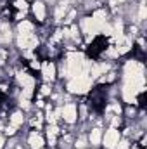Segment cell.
I'll use <instances>...</instances> for the list:
<instances>
[{"instance_id": "obj_8", "label": "cell", "mask_w": 147, "mask_h": 149, "mask_svg": "<svg viewBox=\"0 0 147 149\" xmlns=\"http://www.w3.org/2000/svg\"><path fill=\"white\" fill-rule=\"evenodd\" d=\"M17 81H19V85H23V88H26V87H35V80L30 76L28 73H17Z\"/></svg>"}, {"instance_id": "obj_25", "label": "cell", "mask_w": 147, "mask_h": 149, "mask_svg": "<svg viewBox=\"0 0 147 149\" xmlns=\"http://www.w3.org/2000/svg\"><path fill=\"white\" fill-rule=\"evenodd\" d=\"M5 132H7L9 135H14V132H16V127H12V125H10V127H7V130H5Z\"/></svg>"}, {"instance_id": "obj_23", "label": "cell", "mask_w": 147, "mask_h": 149, "mask_svg": "<svg viewBox=\"0 0 147 149\" xmlns=\"http://www.w3.org/2000/svg\"><path fill=\"white\" fill-rule=\"evenodd\" d=\"M118 149H128V141H121L119 146H118Z\"/></svg>"}, {"instance_id": "obj_16", "label": "cell", "mask_w": 147, "mask_h": 149, "mask_svg": "<svg viewBox=\"0 0 147 149\" xmlns=\"http://www.w3.org/2000/svg\"><path fill=\"white\" fill-rule=\"evenodd\" d=\"M19 33H33V24L30 21H23L19 24Z\"/></svg>"}, {"instance_id": "obj_21", "label": "cell", "mask_w": 147, "mask_h": 149, "mask_svg": "<svg viewBox=\"0 0 147 149\" xmlns=\"http://www.w3.org/2000/svg\"><path fill=\"white\" fill-rule=\"evenodd\" d=\"M74 14H76V12H74V10H71V12L68 14V17H66L64 21H66V23H71V21H73V17H74Z\"/></svg>"}, {"instance_id": "obj_14", "label": "cell", "mask_w": 147, "mask_h": 149, "mask_svg": "<svg viewBox=\"0 0 147 149\" xmlns=\"http://www.w3.org/2000/svg\"><path fill=\"white\" fill-rule=\"evenodd\" d=\"M106 71H107V64L102 63V64H94L90 73H92L94 78H97V76H101V74H106Z\"/></svg>"}, {"instance_id": "obj_24", "label": "cell", "mask_w": 147, "mask_h": 149, "mask_svg": "<svg viewBox=\"0 0 147 149\" xmlns=\"http://www.w3.org/2000/svg\"><path fill=\"white\" fill-rule=\"evenodd\" d=\"M71 37H73L74 40L78 38V28H76V26H73V28H71Z\"/></svg>"}, {"instance_id": "obj_2", "label": "cell", "mask_w": 147, "mask_h": 149, "mask_svg": "<svg viewBox=\"0 0 147 149\" xmlns=\"http://www.w3.org/2000/svg\"><path fill=\"white\" fill-rule=\"evenodd\" d=\"M90 87H92V80L85 73L73 76L68 83V90L73 92V94H85V92L90 90Z\"/></svg>"}, {"instance_id": "obj_12", "label": "cell", "mask_w": 147, "mask_h": 149, "mask_svg": "<svg viewBox=\"0 0 147 149\" xmlns=\"http://www.w3.org/2000/svg\"><path fill=\"white\" fill-rule=\"evenodd\" d=\"M106 17H107V14H106V10H95L94 12V16H92V19L102 28L104 24H106Z\"/></svg>"}, {"instance_id": "obj_31", "label": "cell", "mask_w": 147, "mask_h": 149, "mask_svg": "<svg viewBox=\"0 0 147 149\" xmlns=\"http://www.w3.org/2000/svg\"><path fill=\"white\" fill-rule=\"evenodd\" d=\"M118 2H123V0H118Z\"/></svg>"}, {"instance_id": "obj_1", "label": "cell", "mask_w": 147, "mask_h": 149, "mask_svg": "<svg viewBox=\"0 0 147 149\" xmlns=\"http://www.w3.org/2000/svg\"><path fill=\"white\" fill-rule=\"evenodd\" d=\"M83 56L74 52V54H69L68 56V63H66V68H62V76H69L73 78L76 74L83 73Z\"/></svg>"}, {"instance_id": "obj_19", "label": "cell", "mask_w": 147, "mask_h": 149, "mask_svg": "<svg viewBox=\"0 0 147 149\" xmlns=\"http://www.w3.org/2000/svg\"><path fill=\"white\" fill-rule=\"evenodd\" d=\"M107 56H111V57H116V56H119V54H118V50H116V47H111L109 50H107Z\"/></svg>"}, {"instance_id": "obj_13", "label": "cell", "mask_w": 147, "mask_h": 149, "mask_svg": "<svg viewBox=\"0 0 147 149\" xmlns=\"http://www.w3.org/2000/svg\"><path fill=\"white\" fill-rule=\"evenodd\" d=\"M66 10H68V2H61L57 5V9H55V21H62Z\"/></svg>"}, {"instance_id": "obj_17", "label": "cell", "mask_w": 147, "mask_h": 149, "mask_svg": "<svg viewBox=\"0 0 147 149\" xmlns=\"http://www.w3.org/2000/svg\"><path fill=\"white\" fill-rule=\"evenodd\" d=\"M146 16H147L146 5H144V3H142V5H140V7H139V19H140V21H144V19H146Z\"/></svg>"}, {"instance_id": "obj_15", "label": "cell", "mask_w": 147, "mask_h": 149, "mask_svg": "<svg viewBox=\"0 0 147 149\" xmlns=\"http://www.w3.org/2000/svg\"><path fill=\"white\" fill-rule=\"evenodd\" d=\"M23 121H24L23 113H14V114L10 116V123H12V127H19V125H23Z\"/></svg>"}, {"instance_id": "obj_27", "label": "cell", "mask_w": 147, "mask_h": 149, "mask_svg": "<svg viewBox=\"0 0 147 149\" xmlns=\"http://www.w3.org/2000/svg\"><path fill=\"white\" fill-rule=\"evenodd\" d=\"M21 106H23L24 109H28V108H30V102H28V99H23V101H21Z\"/></svg>"}, {"instance_id": "obj_28", "label": "cell", "mask_w": 147, "mask_h": 149, "mask_svg": "<svg viewBox=\"0 0 147 149\" xmlns=\"http://www.w3.org/2000/svg\"><path fill=\"white\" fill-rule=\"evenodd\" d=\"M3 59H5V52H3V50L0 49V64L3 63Z\"/></svg>"}, {"instance_id": "obj_32", "label": "cell", "mask_w": 147, "mask_h": 149, "mask_svg": "<svg viewBox=\"0 0 147 149\" xmlns=\"http://www.w3.org/2000/svg\"><path fill=\"white\" fill-rule=\"evenodd\" d=\"M133 149H139V148H133Z\"/></svg>"}, {"instance_id": "obj_22", "label": "cell", "mask_w": 147, "mask_h": 149, "mask_svg": "<svg viewBox=\"0 0 147 149\" xmlns=\"http://www.w3.org/2000/svg\"><path fill=\"white\" fill-rule=\"evenodd\" d=\"M49 94H50V88H49L47 85H43V87H42V95H49Z\"/></svg>"}, {"instance_id": "obj_6", "label": "cell", "mask_w": 147, "mask_h": 149, "mask_svg": "<svg viewBox=\"0 0 147 149\" xmlns=\"http://www.w3.org/2000/svg\"><path fill=\"white\" fill-rule=\"evenodd\" d=\"M62 118H64V121H68V123H74L76 121V106L74 104H68V106H64L62 108Z\"/></svg>"}, {"instance_id": "obj_10", "label": "cell", "mask_w": 147, "mask_h": 149, "mask_svg": "<svg viewBox=\"0 0 147 149\" xmlns=\"http://www.w3.org/2000/svg\"><path fill=\"white\" fill-rule=\"evenodd\" d=\"M28 142H30V148L31 149H42L43 148V139H42V135H38V134H31L30 139H28Z\"/></svg>"}, {"instance_id": "obj_5", "label": "cell", "mask_w": 147, "mask_h": 149, "mask_svg": "<svg viewBox=\"0 0 147 149\" xmlns=\"http://www.w3.org/2000/svg\"><path fill=\"white\" fill-rule=\"evenodd\" d=\"M123 99H125L126 102L133 104V102L137 101V88H135L133 85L125 83V87H123Z\"/></svg>"}, {"instance_id": "obj_7", "label": "cell", "mask_w": 147, "mask_h": 149, "mask_svg": "<svg viewBox=\"0 0 147 149\" xmlns=\"http://www.w3.org/2000/svg\"><path fill=\"white\" fill-rule=\"evenodd\" d=\"M42 73H43V78L45 80H54L55 78V66L52 63H43L42 64Z\"/></svg>"}, {"instance_id": "obj_30", "label": "cell", "mask_w": 147, "mask_h": 149, "mask_svg": "<svg viewBox=\"0 0 147 149\" xmlns=\"http://www.w3.org/2000/svg\"><path fill=\"white\" fill-rule=\"evenodd\" d=\"M3 144H5V141H3V137H0V149L3 148Z\"/></svg>"}, {"instance_id": "obj_4", "label": "cell", "mask_w": 147, "mask_h": 149, "mask_svg": "<svg viewBox=\"0 0 147 149\" xmlns=\"http://www.w3.org/2000/svg\"><path fill=\"white\" fill-rule=\"evenodd\" d=\"M118 142H119V132L114 127H111L109 130L106 132V135H104V146L107 149H112Z\"/></svg>"}, {"instance_id": "obj_18", "label": "cell", "mask_w": 147, "mask_h": 149, "mask_svg": "<svg viewBox=\"0 0 147 149\" xmlns=\"http://www.w3.org/2000/svg\"><path fill=\"white\" fill-rule=\"evenodd\" d=\"M16 7H17L19 10H26V9H28L26 0H16Z\"/></svg>"}, {"instance_id": "obj_20", "label": "cell", "mask_w": 147, "mask_h": 149, "mask_svg": "<svg viewBox=\"0 0 147 149\" xmlns=\"http://www.w3.org/2000/svg\"><path fill=\"white\" fill-rule=\"evenodd\" d=\"M47 137H49V142H50V146H54V144H55V135L47 132Z\"/></svg>"}, {"instance_id": "obj_29", "label": "cell", "mask_w": 147, "mask_h": 149, "mask_svg": "<svg viewBox=\"0 0 147 149\" xmlns=\"http://www.w3.org/2000/svg\"><path fill=\"white\" fill-rule=\"evenodd\" d=\"M31 68H35V70H38V68H40V64H38L37 61H33V63H31Z\"/></svg>"}, {"instance_id": "obj_3", "label": "cell", "mask_w": 147, "mask_h": 149, "mask_svg": "<svg viewBox=\"0 0 147 149\" xmlns=\"http://www.w3.org/2000/svg\"><path fill=\"white\" fill-rule=\"evenodd\" d=\"M17 45L21 49H37L38 45V38L33 35V33H19L17 37Z\"/></svg>"}, {"instance_id": "obj_9", "label": "cell", "mask_w": 147, "mask_h": 149, "mask_svg": "<svg viewBox=\"0 0 147 149\" xmlns=\"http://www.w3.org/2000/svg\"><path fill=\"white\" fill-rule=\"evenodd\" d=\"M33 14H35L37 21H43L45 19V5L42 2H35L33 3Z\"/></svg>"}, {"instance_id": "obj_26", "label": "cell", "mask_w": 147, "mask_h": 149, "mask_svg": "<svg viewBox=\"0 0 147 149\" xmlns=\"http://www.w3.org/2000/svg\"><path fill=\"white\" fill-rule=\"evenodd\" d=\"M85 142H87V141H85V137H81V139L78 141V144H76V146H78V149L83 148V146H85Z\"/></svg>"}, {"instance_id": "obj_11", "label": "cell", "mask_w": 147, "mask_h": 149, "mask_svg": "<svg viewBox=\"0 0 147 149\" xmlns=\"http://www.w3.org/2000/svg\"><path fill=\"white\" fill-rule=\"evenodd\" d=\"M90 144L92 146H99L101 144V141H102V132H101V128H94L92 132H90Z\"/></svg>"}]
</instances>
